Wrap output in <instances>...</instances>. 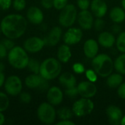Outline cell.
I'll return each instance as SVG.
<instances>
[{
	"label": "cell",
	"mask_w": 125,
	"mask_h": 125,
	"mask_svg": "<svg viewBox=\"0 0 125 125\" xmlns=\"http://www.w3.org/2000/svg\"><path fill=\"white\" fill-rule=\"evenodd\" d=\"M57 57L60 62H68L72 57V52L70 46L67 44L61 45L57 51Z\"/></svg>",
	"instance_id": "obj_22"
},
{
	"label": "cell",
	"mask_w": 125,
	"mask_h": 125,
	"mask_svg": "<svg viewBox=\"0 0 125 125\" xmlns=\"http://www.w3.org/2000/svg\"><path fill=\"white\" fill-rule=\"evenodd\" d=\"M75 123L70 119H63L60 120L59 122L56 123V125H75Z\"/></svg>",
	"instance_id": "obj_43"
},
{
	"label": "cell",
	"mask_w": 125,
	"mask_h": 125,
	"mask_svg": "<svg viewBox=\"0 0 125 125\" xmlns=\"http://www.w3.org/2000/svg\"><path fill=\"white\" fill-rule=\"evenodd\" d=\"M41 4L45 9H51L53 7V0H41Z\"/></svg>",
	"instance_id": "obj_40"
},
{
	"label": "cell",
	"mask_w": 125,
	"mask_h": 125,
	"mask_svg": "<svg viewBox=\"0 0 125 125\" xmlns=\"http://www.w3.org/2000/svg\"><path fill=\"white\" fill-rule=\"evenodd\" d=\"M28 20L34 24H40L44 18L42 10L37 7H31L27 11Z\"/></svg>",
	"instance_id": "obj_20"
},
{
	"label": "cell",
	"mask_w": 125,
	"mask_h": 125,
	"mask_svg": "<svg viewBox=\"0 0 125 125\" xmlns=\"http://www.w3.org/2000/svg\"><path fill=\"white\" fill-rule=\"evenodd\" d=\"M60 84L65 89L72 88L77 86V81L73 74L69 72H64L59 77Z\"/></svg>",
	"instance_id": "obj_21"
},
{
	"label": "cell",
	"mask_w": 125,
	"mask_h": 125,
	"mask_svg": "<svg viewBox=\"0 0 125 125\" xmlns=\"http://www.w3.org/2000/svg\"><path fill=\"white\" fill-rule=\"evenodd\" d=\"M65 94L71 99L75 98L77 97V95L78 94V88L77 86L72 87V88H69V89H66L65 92H64Z\"/></svg>",
	"instance_id": "obj_30"
},
{
	"label": "cell",
	"mask_w": 125,
	"mask_h": 125,
	"mask_svg": "<svg viewBox=\"0 0 125 125\" xmlns=\"http://www.w3.org/2000/svg\"><path fill=\"white\" fill-rule=\"evenodd\" d=\"M31 97L30 94L27 93V92H23L20 94V100L26 104H28L31 102Z\"/></svg>",
	"instance_id": "obj_37"
},
{
	"label": "cell",
	"mask_w": 125,
	"mask_h": 125,
	"mask_svg": "<svg viewBox=\"0 0 125 125\" xmlns=\"http://www.w3.org/2000/svg\"><path fill=\"white\" fill-rule=\"evenodd\" d=\"M97 42L102 47L110 48L116 43V38L113 33L110 31H103L98 35Z\"/></svg>",
	"instance_id": "obj_19"
},
{
	"label": "cell",
	"mask_w": 125,
	"mask_h": 125,
	"mask_svg": "<svg viewBox=\"0 0 125 125\" xmlns=\"http://www.w3.org/2000/svg\"><path fill=\"white\" fill-rule=\"evenodd\" d=\"M106 116L109 123L112 125H121V122L124 116L122 109L116 105H109L105 111Z\"/></svg>",
	"instance_id": "obj_12"
},
{
	"label": "cell",
	"mask_w": 125,
	"mask_h": 125,
	"mask_svg": "<svg viewBox=\"0 0 125 125\" xmlns=\"http://www.w3.org/2000/svg\"><path fill=\"white\" fill-rule=\"evenodd\" d=\"M121 125H125V115L122 118V120L121 122Z\"/></svg>",
	"instance_id": "obj_48"
},
{
	"label": "cell",
	"mask_w": 125,
	"mask_h": 125,
	"mask_svg": "<svg viewBox=\"0 0 125 125\" xmlns=\"http://www.w3.org/2000/svg\"><path fill=\"white\" fill-rule=\"evenodd\" d=\"M94 108V103L90 98L81 97L73 103L72 111L75 116L78 117H83L91 114Z\"/></svg>",
	"instance_id": "obj_6"
},
{
	"label": "cell",
	"mask_w": 125,
	"mask_h": 125,
	"mask_svg": "<svg viewBox=\"0 0 125 125\" xmlns=\"http://www.w3.org/2000/svg\"><path fill=\"white\" fill-rule=\"evenodd\" d=\"M45 45L43 39L37 37H31L28 38L23 44L24 49L30 53H37L41 51Z\"/></svg>",
	"instance_id": "obj_14"
},
{
	"label": "cell",
	"mask_w": 125,
	"mask_h": 125,
	"mask_svg": "<svg viewBox=\"0 0 125 125\" xmlns=\"http://www.w3.org/2000/svg\"><path fill=\"white\" fill-rule=\"evenodd\" d=\"M4 81H5L4 75V73H3V72L0 71V87L4 83Z\"/></svg>",
	"instance_id": "obj_45"
},
{
	"label": "cell",
	"mask_w": 125,
	"mask_h": 125,
	"mask_svg": "<svg viewBox=\"0 0 125 125\" xmlns=\"http://www.w3.org/2000/svg\"><path fill=\"white\" fill-rule=\"evenodd\" d=\"M56 115L60 119V120L71 119L73 116V112L72 109L69 108L68 107H62L57 111Z\"/></svg>",
	"instance_id": "obj_26"
},
{
	"label": "cell",
	"mask_w": 125,
	"mask_h": 125,
	"mask_svg": "<svg viewBox=\"0 0 125 125\" xmlns=\"http://www.w3.org/2000/svg\"><path fill=\"white\" fill-rule=\"evenodd\" d=\"M77 21L81 29L84 30L91 29L94 24V17L92 12L88 10H81L77 17Z\"/></svg>",
	"instance_id": "obj_13"
},
{
	"label": "cell",
	"mask_w": 125,
	"mask_h": 125,
	"mask_svg": "<svg viewBox=\"0 0 125 125\" xmlns=\"http://www.w3.org/2000/svg\"><path fill=\"white\" fill-rule=\"evenodd\" d=\"M10 101L8 97L3 92H0V112H3L9 107Z\"/></svg>",
	"instance_id": "obj_29"
},
{
	"label": "cell",
	"mask_w": 125,
	"mask_h": 125,
	"mask_svg": "<svg viewBox=\"0 0 125 125\" xmlns=\"http://www.w3.org/2000/svg\"><path fill=\"white\" fill-rule=\"evenodd\" d=\"M37 117L41 122L51 125L56 120V111L51 103H42L37 109Z\"/></svg>",
	"instance_id": "obj_7"
},
{
	"label": "cell",
	"mask_w": 125,
	"mask_h": 125,
	"mask_svg": "<svg viewBox=\"0 0 125 125\" xmlns=\"http://www.w3.org/2000/svg\"><path fill=\"white\" fill-rule=\"evenodd\" d=\"M114 69L122 75H125V53L119 55L114 62Z\"/></svg>",
	"instance_id": "obj_25"
},
{
	"label": "cell",
	"mask_w": 125,
	"mask_h": 125,
	"mask_svg": "<svg viewBox=\"0 0 125 125\" xmlns=\"http://www.w3.org/2000/svg\"><path fill=\"white\" fill-rule=\"evenodd\" d=\"M110 18L115 23H121L125 20V10L120 7H114L110 11Z\"/></svg>",
	"instance_id": "obj_23"
},
{
	"label": "cell",
	"mask_w": 125,
	"mask_h": 125,
	"mask_svg": "<svg viewBox=\"0 0 125 125\" xmlns=\"http://www.w3.org/2000/svg\"><path fill=\"white\" fill-rule=\"evenodd\" d=\"M92 65L97 75L103 78H107L113 73L114 69L113 59L105 53L97 54L93 58Z\"/></svg>",
	"instance_id": "obj_2"
},
{
	"label": "cell",
	"mask_w": 125,
	"mask_h": 125,
	"mask_svg": "<svg viewBox=\"0 0 125 125\" xmlns=\"http://www.w3.org/2000/svg\"><path fill=\"white\" fill-rule=\"evenodd\" d=\"M27 27V21L24 17L17 14L5 16L1 22V31L11 40L21 37Z\"/></svg>",
	"instance_id": "obj_1"
},
{
	"label": "cell",
	"mask_w": 125,
	"mask_h": 125,
	"mask_svg": "<svg viewBox=\"0 0 125 125\" xmlns=\"http://www.w3.org/2000/svg\"><path fill=\"white\" fill-rule=\"evenodd\" d=\"M78 17V10L75 5L72 4H67L59 13V24L66 28L71 27Z\"/></svg>",
	"instance_id": "obj_5"
},
{
	"label": "cell",
	"mask_w": 125,
	"mask_h": 125,
	"mask_svg": "<svg viewBox=\"0 0 125 125\" xmlns=\"http://www.w3.org/2000/svg\"><path fill=\"white\" fill-rule=\"evenodd\" d=\"M0 31H1V30H0Z\"/></svg>",
	"instance_id": "obj_50"
},
{
	"label": "cell",
	"mask_w": 125,
	"mask_h": 125,
	"mask_svg": "<svg viewBox=\"0 0 125 125\" xmlns=\"http://www.w3.org/2000/svg\"><path fill=\"white\" fill-rule=\"evenodd\" d=\"M4 88L10 95L16 96L19 94L22 90L21 80L16 75L10 76L5 81Z\"/></svg>",
	"instance_id": "obj_9"
},
{
	"label": "cell",
	"mask_w": 125,
	"mask_h": 125,
	"mask_svg": "<svg viewBox=\"0 0 125 125\" xmlns=\"http://www.w3.org/2000/svg\"><path fill=\"white\" fill-rule=\"evenodd\" d=\"M117 50L121 53H125V31H121L116 39Z\"/></svg>",
	"instance_id": "obj_27"
},
{
	"label": "cell",
	"mask_w": 125,
	"mask_h": 125,
	"mask_svg": "<svg viewBox=\"0 0 125 125\" xmlns=\"http://www.w3.org/2000/svg\"><path fill=\"white\" fill-rule=\"evenodd\" d=\"M117 94L119 95V97L122 99H125V83H122L120 84V86L118 87L117 89Z\"/></svg>",
	"instance_id": "obj_39"
},
{
	"label": "cell",
	"mask_w": 125,
	"mask_h": 125,
	"mask_svg": "<svg viewBox=\"0 0 125 125\" xmlns=\"http://www.w3.org/2000/svg\"><path fill=\"white\" fill-rule=\"evenodd\" d=\"M90 4L89 0H77V5L81 10H88Z\"/></svg>",
	"instance_id": "obj_34"
},
{
	"label": "cell",
	"mask_w": 125,
	"mask_h": 125,
	"mask_svg": "<svg viewBox=\"0 0 125 125\" xmlns=\"http://www.w3.org/2000/svg\"><path fill=\"white\" fill-rule=\"evenodd\" d=\"M111 29H112V31H113L114 33H119H119L122 31V29H121V27L118 25V23H116L115 25H114V26H112Z\"/></svg>",
	"instance_id": "obj_44"
},
{
	"label": "cell",
	"mask_w": 125,
	"mask_h": 125,
	"mask_svg": "<svg viewBox=\"0 0 125 125\" xmlns=\"http://www.w3.org/2000/svg\"><path fill=\"white\" fill-rule=\"evenodd\" d=\"M25 84L30 89H37L40 91L48 89V80L43 78L40 75L31 74L25 79Z\"/></svg>",
	"instance_id": "obj_8"
},
{
	"label": "cell",
	"mask_w": 125,
	"mask_h": 125,
	"mask_svg": "<svg viewBox=\"0 0 125 125\" xmlns=\"http://www.w3.org/2000/svg\"><path fill=\"white\" fill-rule=\"evenodd\" d=\"M73 71L78 74H82L85 72L84 66L81 63H75L73 66Z\"/></svg>",
	"instance_id": "obj_36"
},
{
	"label": "cell",
	"mask_w": 125,
	"mask_h": 125,
	"mask_svg": "<svg viewBox=\"0 0 125 125\" xmlns=\"http://www.w3.org/2000/svg\"><path fill=\"white\" fill-rule=\"evenodd\" d=\"M78 94L81 97L92 98L93 97L97 92V88L94 82L89 81H81L77 85Z\"/></svg>",
	"instance_id": "obj_10"
},
{
	"label": "cell",
	"mask_w": 125,
	"mask_h": 125,
	"mask_svg": "<svg viewBox=\"0 0 125 125\" xmlns=\"http://www.w3.org/2000/svg\"><path fill=\"white\" fill-rule=\"evenodd\" d=\"M5 122V117L3 115V114H1V112H0V125H2Z\"/></svg>",
	"instance_id": "obj_46"
},
{
	"label": "cell",
	"mask_w": 125,
	"mask_h": 125,
	"mask_svg": "<svg viewBox=\"0 0 125 125\" xmlns=\"http://www.w3.org/2000/svg\"><path fill=\"white\" fill-rule=\"evenodd\" d=\"M26 67H28V69L31 72L34 73V74H39L40 68V62L37 59H29Z\"/></svg>",
	"instance_id": "obj_28"
},
{
	"label": "cell",
	"mask_w": 125,
	"mask_h": 125,
	"mask_svg": "<svg viewBox=\"0 0 125 125\" xmlns=\"http://www.w3.org/2000/svg\"><path fill=\"white\" fill-rule=\"evenodd\" d=\"M86 77L91 82H96L97 80V74L94 70H87L85 73Z\"/></svg>",
	"instance_id": "obj_32"
},
{
	"label": "cell",
	"mask_w": 125,
	"mask_h": 125,
	"mask_svg": "<svg viewBox=\"0 0 125 125\" xmlns=\"http://www.w3.org/2000/svg\"><path fill=\"white\" fill-rule=\"evenodd\" d=\"M9 63L16 69H23L27 67L29 58L24 49L20 46H15L8 53Z\"/></svg>",
	"instance_id": "obj_4"
},
{
	"label": "cell",
	"mask_w": 125,
	"mask_h": 125,
	"mask_svg": "<svg viewBox=\"0 0 125 125\" xmlns=\"http://www.w3.org/2000/svg\"><path fill=\"white\" fill-rule=\"evenodd\" d=\"M62 34V30L59 26L53 27L49 33L44 37L43 40L45 45L48 46H55L61 40Z\"/></svg>",
	"instance_id": "obj_15"
},
{
	"label": "cell",
	"mask_w": 125,
	"mask_h": 125,
	"mask_svg": "<svg viewBox=\"0 0 125 125\" xmlns=\"http://www.w3.org/2000/svg\"><path fill=\"white\" fill-rule=\"evenodd\" d=\"M83 37V31L81 29L76 27H69L63 36V40L65 44L73 45L78 43Z\"/></svg>",
	"instance_id": "obj_11"
},
{
	"label": "cell",
	"mask_w": 125,
	"mask_h": 125,
	"mask_svg": "<svg viewBox=\"0 0 125 125\" xmlns=\"http://www.w3.org/2000/svg\"><path fill=\"white\" fill-rule=\"evenodd\" d=\"M99 51V43L94 39L87 40L83 45V53L88 59L94 58Z\"/></svg>",
	"instance_id": "obj_18"
},
{
	"label": "cell",
	"mask_w": 125,
	"mask_h": 125,
	"mask_svg": "<svg viewBox=\"0 0 125 125\" xmlns=\"http://www.w3.org/2000/svg\"><path fill=\"white\" fill-rule=\"evenodd\" d=\"M1 43L4 45V46L7 48V50H11L13 47H15V44L14 42L11 40V39H6V40H3L1 41Z\"/></svg>",
	"instance_id": "obj_38"
},
{
	"label": "cell",
	"mask_w": 125,
	"mask_h": 125,
	"mask_svg": "<svg viewBox=\"0 0 125 125\" xmlns=\"http://www.w3.org/2000/svg\"><path fill=\"white\" fill-rule=\"evenodd\" d=\"M122 8L125 10V0H122Z\"/></svg>",
	"instance_id": "obj_49"
},
{
	"label": "cell",
	"mask_w": 125,
	"mask_h": 125,
	"mask_svg": "<svg viewBox=\"0 0 125 125\" xmlns=\"http://www.w3.org/2000/svg\"><path fill=\"white\" fill-rule=\"evenodd\" d=\"M12 0H0V7L3 10L8 9L11 5Z\"/></svg>",
	"instance_id": "obj_41"
},
{
	"label": "cell",
	"mask_w": 125,
	"mask_h": 125,
	"mask_svg": "<svg viewBox=\"0 0 125 125\" xmlns=\"http://www.w3.org/2000/svg\"><path fill=\"white\" fill-rule=\"evenodd\" d=\"M122 82H123L122 75L119 73H111L107 77V80H106L107 86L112 89L118 88Z\"/></svg>",
	"instance_id": "obj_24"
},
{
	"label": "cell",
	"mask_w": 125,
	"mask_h": 125,
	"mask_svg": "<svg viewBox=\"0 0 125 125\" xmlns=\"http://www.w3.org/2000/svg\"><path fill=\"white\" fill-rule=\"evenodd\" d=\"M62 71L61 62L55 58H48L40 64L39 74L45 79L50 81L57 78Z\"/></svg>",
	"instance_id": "obj_3"
},
{
	"label": "cell",
	"mask_w": 125,
	"mask_h": 125,
	"mask_svg": "<svg viewBox=\"0 0 125 125\" xmlns=\"http://www.w3.org/2000/svg\"><path fill=\"white\" fill-rule=\"evenodd\" d=\"M68 0H53V7L58 10H62L67 4Z\"/></svg>",
	"instance_id": "obj_35"
},
{
	"label": "cell",
	"mask_w": 125,
	"mask_h": 125,
	"mask_svg": "<svg viewBox=\"0 0 125 125\" xmlns=\"http://www.w3.org/2000/svg\"><path fill=\"white\" fill-rule=\"evenodd\" d=\"M26 7L25 0H14L13 1V7L15 10L21 11L23 10Z\"/></svg>",
	"instance_id": "obj_33"
},
{
	"label": "cell",
	"mask_w": 125,
	"mask_h": 125,
	"mask_svg": "<svg viewBox=\"0 0 125 125\" xmlns=\"http://www.w3.org/2000/svg\"><path fill=\"white\" fill-rule=\"evenodd\" d=\"M63 92L60 88L57 86H52L48 89L47 100L49 103L53 105H58L62 103L63 100Z\"/></svg>",
	"instance_id": "obj_17"
},
{
	"label": "cell",
	"mask_w": 125,
	"mask_h": 125,
	"mask_svg": "<svg viewBox=\"0 0 125 125\" xmlns=\"http://www.w3.org/2000/svg\"><path fill=\"white\" fill-rule=\"evenodd\" d=\"M93 27L97 31H102L105 27V21L102 19V18H97V19L94 21Z\"/></svg>",
	"instance_id": "obj_31"
},
{
	"label": "cell",
	"mask_w": 125,
	"mask_h": 125,
	"mask_svg": "<svg viewBox=\"0 0 125 125\" xmlns=\"http://www.w3.org/2000/svg\"><path fill=\"white\" fill-rule=\"evenodd\" d=\"M91 11L96 18L104 17L108 11V5L105 0H92L90 4Z\"/></svg>",
	"instance_id": "obj_16"
},
{
	"label": "cell",
	"mask_w": 125,
	"mask_h": 125,
	"mask_svg": "<svg viewBox=\"0 0 125 125\" xmlns=\"http://www.w3.org/2000/svg\"><path fill=\"white\" fill-rule=\"evenodd\" d=\"M7 48L4 46V45L0 42V59H4L7 56Z\"/></svg>",
	"instance_id": "obj_42"
},
{
	"label": "cell",
	"mask_w": 125,
	"mask_h": 125,
	"mask_svg": "<svg viewBox=\"0 0 125 125\" xmlns=\"http://www.w3.org/2000/svg\"><path fill=\"white\" fill-rule=\"evenodd\" d=\"M4 70V65L3 64V63L0 62V71L3 72Z\"/></svg>",
	"instance_id": "obj_47"
}]
</instances>
